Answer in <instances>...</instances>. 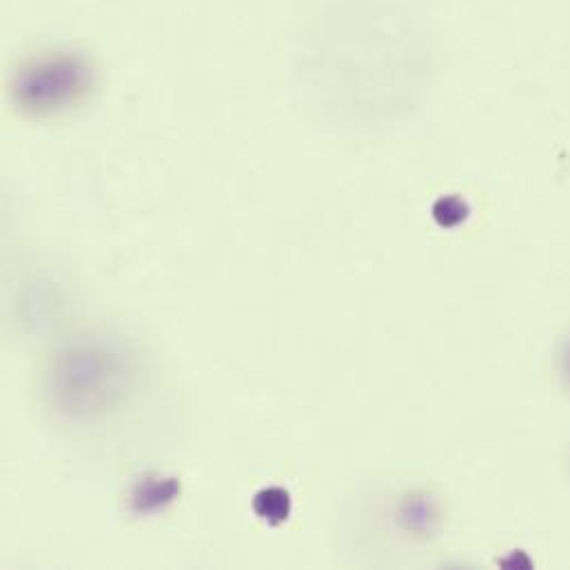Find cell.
<instances>
[{"label": "cell", "instance_id": "7a4b0ae2", "mask_svg": "<svg viewBox=\"0 0 570 570\" xmlns=\"http://www.w3.org/2000/svg\"><path fill=\"white\" fill-rule=\"evenodd\" d=\"M94 87L89 62L71 53H49L27 62L11 80L13 107L31 118L62 114L82 102Z\"/></svg>", "mask_w": 570, "mask_h": 570}, {"label": "cell", "instance_id": "6da1fadb", "mask_svg": "<svg viewBox=\"0 0 570 570\" xmlns=\"http://www.w3.org/2000/svg\"><path fill=\"white\" fill-rule=\"evenodd\" d=\"M134 386L127 353L105 340H78L58 348L45 368V397L69 420H94L125 404Z\"/></svg>", "mask_w": 570, "mask_h": 570}, {"label": "cell", "instance_id": "277c9868", "mask_svg": "<svg viewBox=\"0 0 570 570\" xmlns=\"http://www.w3.org/2000/svg\"><path fill=\"white\" fill-rule=\"evenodd\" d=\"M291 495L283 487H267L254 498V513L269 527H281L291 518Z\"/></svg>", "mask_w": 570, "mask_h": 570}, {"label": "cell", "instance_id": "3957f363", "mask_svg": "<svg viewBox=\"0 0 570 570\" xmlns=\"http://www.w3.org/2000/svg\"><path fill=\"white\" fill-rule=\"evenodd\" d=\"M180 482L167 475H147L136 482L129 507L136 515H156L180 498Z\"/></svg>", "mask_w": 570, "mask_h": 570}]
</instances>
